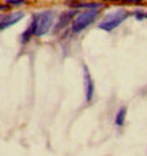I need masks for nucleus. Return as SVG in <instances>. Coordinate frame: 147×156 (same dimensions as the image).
<instances>
[{"instance_id": "1", "label": "nucleus", "mask_w": 147, "mask_h": 156, "mask_svg": "<svg viewBox=\"0 0 147 156\" xmlns=\"http://www.w3.org/2000/svg\"><path fill=\"white\" fill-rule=\"evenodd\" d=\"M97 18H99V10H83V11H79L75 15V18L72 19L71 29H72L74 34H80L85 29H88Z\"/></svg>"}, {"instance_id": "2", "label": "nucleus", "mask_w": 147, "mask_h": 156, "mask_svg": "<svg viewBox=\"0 0 147 156\" xmlns=\"http://www.w3.org/2000/svg\"><path fill=\"white\" fill-rule=\"evenodd\" d=\"M130 15H131V13L127 11V10H115V11H110V13H107V15L99 21L97 27H99L101 30L112 32L114 29H117V27L120 26L125 19H128Z\"/></svg>"}, {"instance_id": "3", "label": "nucleus", "mask_w": 147, "mask_h": 156, "mask_svg": "<svg viewBox=\"0 0 147 156\" xmlns=\"http://www.w3.org/2000/svg\"><path fill=\"white\" fill-rule=\"evenodd\" d=\"M35 21V37H43L53 29L56 15L53 11H42L32 16Z\"/></svg>"}, {"instance_id": "4", "label": "nucleus", "mask_w": 147, "mask_h": 156, "mask_svg": "<svg viewBox=\"0 0 147 156\" xmlns=\"http://www.w3.org/2000/svg\"><path fill=\"white\" fill-rule=\"evenodd\" d=\"M23 18H24L23 11H13V13H3V15H0V30H5L11 26H15Z\"/></svg>"}, {"instance_id": "5", "label": "nucleus", "mask_w": 147, "mask_h": 156, "mask_svg": "<svg viewBox=\"0 0 147 156\" xmlns=\"http://www.w3.org/2000/svg\"><path fill=\"white\" fill-rule=\"evenodd\" d=\"M83 86H85V99L86 102H91L94 97V83L93 78L88 72V67L83 66Z\"/></svg>"}, {"instance_id": "6", "label": "nucleus", "mask_w": 147, "mask_h": 156, "mask_svg": "<svg viewBox=\"0 0 147 156\" xmlns=\"http://www.w3.org/2000/svg\"><path fill=\"white\" fill-rule=\"evenodd\" d=\"M77 13H79L77 10H71V11L62 13V15L58 18V21H56V24L53 26L54 34H56V32H59V30H62V29H64V27H67L69 24H72V19L75 18Z\"/></svg>"}, {"instance_id": "7", "label": "nucleus", "mask_w": 147, "mask_h": 156, "mask_svg": "<svg viewBox=\"0 0 147 156\" xmlns=\"http://www.w3.org/2000/svg\"><path fill=\"white\" fill-rule=\"evenodd\" d=\"M74 10H101L102 3H96V2H71L69 3Z\"/></svg>"}, {"instance_id": "8", "label": "nucleus", "mask_w": 147, "mask_h": 156, "mask_svg": "<svg viewBox=\"0 0 147 156\" xmlns=\"http://www.w3.org/2000/svg\"><path fill=\"white\" fill-rule=\"evenodd\" d=\"M32 37H35V21H34V18L31 21L29 27L21 34V43H27V41H31Z\"/></svg>"}, {"instance_id": "9", "label": "nucleus", "mask_w": 147, "mask_h": 156, "mask_svg": "<svg viewBox=\"0 0 147 156\" xmlns=\"http://www.w3.org/2000/svg\"><path fill=\"white\" fill-rule=\"evenodd\" d=\"M125 118H127V108L122 107L120 110L117 112V115H115V124L117 126H123L125 124Z\"/></svg>"}, {"instance_id": "10", "label": "nucleus", "mask_w": 147, "mask_h": 156, "mask_svg": "<svg viewBox=\"0 0 147 156\" xmlns=\"http://www.w3.org/2000/svg\"><path fill=\"white\" fill-rule=\"evenodd\" d=\"M131 15L134 16L136 19H139V21H142V19H147V11H139V10H136V11H133Z\"/></svg>"}, {"instance_id": "11", "label": "nucleus", "mask_w": 147, "mask_h": 156, "mask_svg": "<svg viewBox=\"0 0 147 156\" xmlns=\"http://www.w3.org/2000/svg\"><path fill=\"white\" fill-rule=\"evenodd\" d=\"M5 3L8 6H21L26 3V0H5Z\"/></svg>"}, {"instance_id": "12", "label": "nucleus", "mask_w": 147, "mask_h": 156, "mask_svg": "<svg viewBox=\"0 0 147 156\" xmlns=\"http://www.w3.org/2000/svg\"><path fill=\"white\" fill-rule=\"evenodd\" d=\"M125 3H134V5H139V3H142V0H123Z\"/></svg>"}, {"instance_id": "13", "label": "nucleus", "mask_w": 147, "mask_h": 156, "mask_svg": "<svg viewBox=\"0 0 147 156\" xmlns=\"http://www.w3.org/2000/svg\"><path fill=\"white\" fill-rule=\"evenodd\" d=\"M6 8H8V5H6V3H0V11H5Z\"/></svg>"}, {"instance_id": "14", "label": "nucleus", "mask_w": 147, "mask_h": 156, "mask_svg": "<svg viewBox=\"0 0 147 156\" xmlns=\"http://www.w3.org/2000/svg\"><path fill=\"white\" fill-rule=\"evenodd\" d=\"M104 2H118V0H104Z\"/></svg>"}]
</instances>
